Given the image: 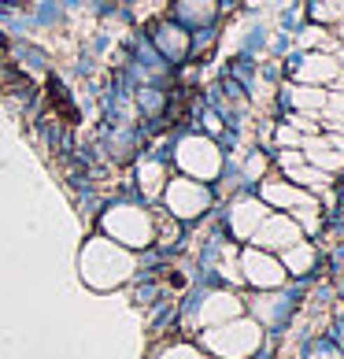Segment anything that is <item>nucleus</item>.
<instances>
[{"mask_svg":"<svg viewBox=\"0 0 344 359\" xmlns=\"http://www.w3.org/2000/svg\"><path fill=\"white\" fill-rule=\"evenodd\" d=\"M337 74H340V63L333 56H308L303 60V71H300L303 82H333Z\"/></svg>","mask_w":344,"mask_h":359,"instance_id":"1","label":"nucleus"},{"mask_svg":"<svg viewBox=\"0 0 344 359\" xmlns=\"http://www.w3.org/2000/svg\"><path fill=\"white\" fill-rule=\"evenodd\" d=\"M293 104L296 108H322L326 93L322 89H293Z\"/></svg>","mask_w":344,"mask_h":359,"instance_id":"2","label":"nucleus"}]
</instances>
